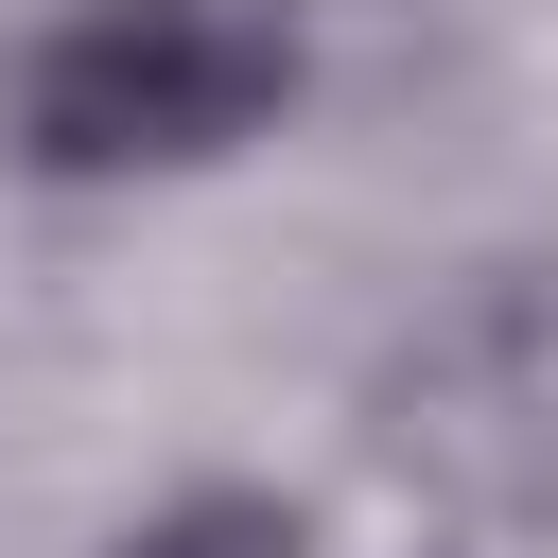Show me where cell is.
Instances as JSON below:
<instances>
[{"label":"cell","mask_w":558,"mask_h":558,"mask_svg":"<svg viewBox=\"0 0 558 558\" xmlns=\"http://www.w3.org/2000/svg\"><path fill=\"white\" fill-rule=\"evenodd\" d=\"M314 52L296 0H17L0 17V174L122 209V192H192L244 174L296 122Z\"/></svg>","instance_id":"obj_1"},{"label":"cell","mask_w":558,"mask_h":558,"mask_svg":"<svg viewBox=\"0 0 558 558\" xmlns=\"http://www.w3.org/2000/svg\"><path fill=\"white\" fill-rule=\"evenodd\" d=\"M87 558H331V523H314V488H279V471H174V488H140Z\"/></svg>","instance_id":"obj_2"}]
</instances>
